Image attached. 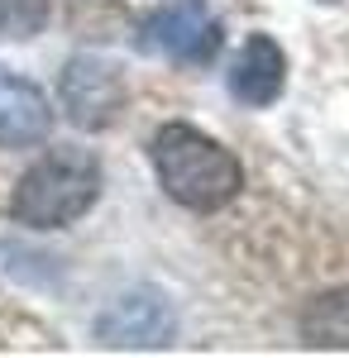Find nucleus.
Returning a JSON list of instances; mask_svg holds the SVG:
<instances>
[{
    "label": "nucleus",
    "mask_w": 349,
    "mask_h": 358,
    "mask_svg": "<svg viewBox=\"0 0 349 358\" xmlns=\"http://www.w3.org/2000/svg\"><path fill=\"white\" fill-rule=\"evenodd\" d=\"M149 158L158 172V187L196 215H211L220 206H230L244 187L240 158L225 143H215L211 134H201L196 124H177V120L163 124L149 143Z\"/></svg>",
    "instance_id": "1"
},
{
    "label": "nucleus",
    "mask_w": 349,
    "mask_h": 358,
    "mask_svg": "<svg viewBox=\"0 0 349 358\" xmlns=\"http://www.w3.org/2000/svg\"><path fill=\"white\" fill-rule=\"evenodd\" d=\"M101 201V163L86 148H48L20 177L10 215L29 229H62Z\"/></svg>",
    "instance_id": "2"
},
{
    "label": "nucleus",
    "mask_w": 349,
    "mask_h": 358,
    "mask_svg": "<svg viewBox=\"0 0 349 358\" xmlns=\"http://www.w3.org/2000/svg\"><path fill=\"white\" fill-rule=\"evenodd\" d=\"M139 48L182 67H206L220 53V20L211 0H167L139 24Z\"/></svg>",
    "instance_id": "3"
},
{
    "label": "nucleus",
    "mask_w": 349,
    "mask_h": 358,
    "mask_svg": "<svg viewBox=\"0 0 349 358\" xmlns=\"http://www.w3.org/2000/svg\"><path fill=\"white\" fill-rule=\"evenodd\" d=\"M57 101H62V110L77 129H86V134L110 129L125 110V72L101 53H77L62 67Z\"/></svg>",
    "instance_id": "4"
},
{
    "label": "nucleus",
    "mask_w": 349,
    "mask_h": 358,
    "mask_svg": "<svg viewBox=\"0 0 349 358\" xmlns=\"http://www.w3.org/2000/svg\"><path fill=\"white\" fill-rule=\"evenodd\" d=\"M172 334H177V315H172L167 296L149 292V287L115 296L96 320V339L110 349H163Z\"/></svg>",
    "instance_id": "5"
},
{
    "label": "nucleus",
    "mask_w": 349,
    "mask_h": 358,
    "mask_svg": "<svg viewBox=\"0 0 349 358\" xmlns=\"http://www.w3.org/2000/svg\"><path fill=\"white\" fill-rule=\"evenodd\" d=\"M53 129L48 96L20 72L0 67V148H34Z\"/></svg>",
    "instance_id": "6"
},
{
    "label": "nucleus",
    "mask_w": 349,
    "mask_h": 358,
    "mask_svg": "<svg viewBox=\"0 0 349 358\" xmlns=\"http://www.w3.org/2000/svg\"><path fill=\"white\" fill-rule=\"evenodd\" d=\"M287 86V57L268 34H254L230 67V96L244 106H273Z\"/></svg>",
    "instance_id": "7"
},
{
    "label": "nucleus",
    "mask_w": 349,
    "mask_h": 358,
    "mask_svg": "<svg viewBox=\"0 0 349 358\" xmlns=\"http://www.w3.org/2000/svg\"><path fill=\"white\" fill-rule=\"evenodd\" d=\"M301 339L311 349H349V287H335L301 310Z\"/></svg>",
    "instance_id": "8"
},
{
    "label": "nucleus",
    "mask_w": 349,
    "mask_h": 358,
    "mask_svg": "<svg viewBox=\"0 0 349 358\" xmlns=\"http://www.w3.org/2000/svg\"><path fill=\"white\" fill-rule=\"evenodd\" d=\"M48 15H53L48 0H0V43L34 38L39 29L48 24Z\"/></svg>",
    "instance_id": "9"
}]
</instances>
